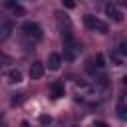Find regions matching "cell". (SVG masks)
Wrapping results in <instances>:
<instances>
[{"mask_svg":"<svg viewBox=\"0 0 127 127\" xmlns=\"http://www.w3.org/2000/svg\"><path fill=\"white\" fill-rule=\"evenodd\" d=\"M83 22H85V26H87L89 30H97V32H101V34L107 32V24H105L103 20H99L97 16H93V14H85V16H83Z\"/></svg>","mask_w":127,"mask_h":127,"instance_id":"6da1fadb","label":"cell"},{"mask_svg":"<svg viewBox=\"0 0 127 127\" xmlns=\"http://www.w3.org/2000/svg\"><path fill=\"white\" fill-rule=\"evenodd\" d=\"M22 32L26 34V36H34V38H42V28H40V24L38 22H24L22 24Z\"/></svg>","mask_w":127,"mask_h":127,"instance_id":"7a4b0ae2","label":"cell"},{"mask_svg":"<svg viewBox=\"0 0 127 127\" xmlns=\"http://www.w3.org/2000/svg\"><path fill=\"white\" fill-rule=\"evenodd\" d=\"M105 14H107L113 22H121V20H123V14H121V10H119L115 4H107V6H105Z\"/></svg>","mask_w":127,"mask_h":127,"instance_id":"3957f363","label":"cell"},{"mask_svg":"<svg viewBox=\"0 0 127 127\" xmlns=\"http://www.w3.org/2000/svg\"><path fill=\"white\" fill-rule=\"evenodd\" d=\"M30 79H40L42 75H44V64L42 62H34L32 65H30Z\"/></svg>","mask_w":127,"mask_h":127,"instance_id":"277c9868","label":"cell"},{"mask_svg":"<svg viewBox=\"0 0 127 127\" xmlns=\"http://www.w3.org/2000/svg\"><path fill=\"white\" fill-rule=\"evenodd\" d=\"M50 91H52V97H54V99L64 97V93H65V85H64V81H54V83L50 85Z\"/></svg>","mask_w":127,"mask_h":127,"instance_id":"5b68a950","label":"cell"},{"mask_svg":"<svg viewBox=\"0 0 127 127\" xmlns=\"http://www.w3.org/2000/svg\"><path fill=\"white\" fill-rule=\"evenodd\" d=\"M60 65H62V56H60V54H50V56H48V69L58 71Z\"/></svg>","mask_w":127,"mask_h":127,"instance_id":"8992f818","label":"cell"},{"mask_svg":"<svg viewBox=\"0 0 127 127\" xmlns=\"http://www.w3.org/2000/svg\"><path fill=\"white\" fill-rule=\"evenodd\" d=\"M6 81H8L10 85H18V83H22V71H20V69H10L8 75H6Z\"/></svg>","mask_w":127,"mask_h":127,"instance_id":"52a82bcc","label":"cell"},{"mask_svg":"<svg viewBox=\"0 0 127 127\" xmlns=\"http://www.w3.org/2000/svg\"><path fill=\"white\" fill-rule=\"evenodd\" d=\"M117 117L121 121H127V103L125 101H119L117 103Z\"/></svg>","mask_w":127,"mask_h":127,"instance_id":"ba28073f","label":"cell"},{"mask_svg":"<svg viewBox=\"0 0 127 127\" xmlns=\"http://www.w3.org/2000/svg\"><path fill=\"white\" fill-rule=\"evenodd\" d=\"M10 36V24H2V28H0V40H6Z\"/></svg>","mask_w":127,"mask_h":127,"instance_id":"9c48e42d","label":"cell"},{"mask_svg":"<svg viewBox=\"0 0 127 127\" xmlns=\"http://www.w3.org/2000/svg\"><path fill=\"white\" fill-rule=\"evenodd\" d=\"M38 121H40V125L48 127V125L52 123V117H50V115H40V119H38Z\"/></svg>","mask_w":127,"mask_h":127,"instance_id":"30bf717a","label":"cell"},{"mask_svg":"<svg viewBox=\"0 0 127 127\" xmlns=\"http://www.w3.org/2000/svg\"><path fill=\"white\" fill-rule=\"evenodd\" d=\"M95 65H97V67H103V65H105V58H103V54H97V56H95Z\"/></svg>","mask_w":127,"mask_h":127,"instance_id":"8fae6325","label":"cell"},{"mask_svg":"<svg viewBox=\"0 0 127 127\" xmlns=\"http://www.w3.org/2000/svg\"><path fill=\"white\" fill-rule=\"evenodd\" d=\"M62 4H64V8H67V10L75 8V0H62Z\"/></svg>","mask_w":127,"mask_h":127,"instance_id":"7c38bea8","label":"cell"},{"mask_svg":"<svg viewBox=\"0 0 127 127\" xmlns=\"http://www.w3.org/2000/svg\"><path fill=\"white\" fill-rule=\"evenodd\" d=\"M12 10H14V14H18V16H24V14H26V10H24V8L20 6V4H16V6L12 8Z\"/></svg>","mask_w":127,"mask_h":127,"instance_id":"4fadbf2b","label":"cell"},{"mask_svg":"<svg viewBox=\"0 0 127 127\" xmlns=\"http://www.w3.org/2000/svg\"><path fill=\"white\" fill-rule=\"evenodd\" d=\"M119 48H121L119 52H121L123 56H127V42H121V46H119Z\"/></svg>","mask_w":127,"mask_h":127,"instance_id":"5bb4252c","label":"cell"},{"mask_svg":"<svg viewBox=\"0 0 127 127\" xmlns=\"http://www.w3.org/2000/svg\"><path fill=\"white\" fill-rule=\"evenodd\" d=\"M6 6H10V8H14V6H16V0H6Z\"/></svg>","mask_w":127,"mask_h":127,"instance_id":"9a60e30c","label":"cell"},{"mask_svg":"<svg viewBox=\"0 0 127 127\" xmlns=\"http://www.w3.org/2000/svg\"><path fill=\"white\" fill-rule=\"evenodd\" d=\"M93 127H107V125H105L103 121H95V123H93Z\"/></svg>","mask_w":127,"mask_h":127,"instance_id":"2e32d148","label":"cell"},{"mask_svg":"<svg viewBox=\"0 0 127 127\" xmlns=\"http://www.w3.org/2000/svg\"><path fill=\"white\" fill-rule=\"evenodd\" d=\"M121 81H123V85H125V87H127V73H125V75H123V79H121Z\"/></svg>","mask_w":127,"mask_h":127,"instance_id":"e0dca14e","label":"cell"},{"mask_svg":"<svg viewBox=\"0 0 127 127\" xmlns=\"http://www.w3.org/2000/svg\"><path fill=\"white\" fill-rule=\"evenodd\" d=\"M22 127H28V123H26V121H22Z\"/></svg>","mask_w":127,"mask_h":127,"instance_id":"ac0fdd59","label":"cell"},{"mask_svg":"<svg viewBox=\"0 0 127 127\" xmlns=\"http://www.w3.org/2000/svg\"><path fill=\"white\" fill-rule=\"evenodd\" d=\"M123 4H125V6H127V0H125V2H123Z\"/></svg>","mask_w":127,"mask_h":127,"instance_id":"d6986e66","label":"cell"}]
</instances>
